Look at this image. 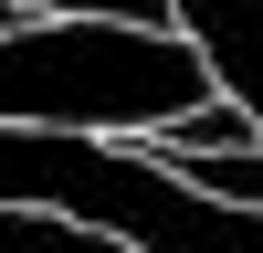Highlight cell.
<instances>
[{
    "instance_id": "277c9868",
    "label": "cell",
    "mask_w": 263,
    "mask_h": 253,
    "mask_svg": "<svg viewBox=\"0 0 263 253\" xmlns=\"http://www.w3.org/2000/svg\"><path fill=\"white\" fill-rule=\"evenodd\" d=\"M0 32H21V0H0Z\"/></svg>"
},
{
    "instance_id": "7a4b0ae2",
    "label": "cell",
    "mask_w": 263,
    "mask_h": 253,
    "mask_svg": "<svg viewBox=\"0 0 263 253\" xmlns=\"http://www.w3.org/2000/svg\"><path fill=\"white\" fill-rule=\"evenodd\" d=\"M179 42L200 53L211 95L242 105L253 148H263V0H179Z\"/></svg>"
},
{
    "instance_id": "3957f363",
    "label": "cell",
    "mask_w": 263,
    "mask_h": 253,
    "mask_svg": "<svg viewBox=\"0 0 263 253\" xmlns=\"http://www.w3.org/2000/svg\"><path fill=\"white\" fill-rule=\"evenodd\" d=\"M179 148H253V127H242V105H232V95H211V105H190L179 127H158L147 158H179Z\"/></svg>"
},
{
    "instance_id": "6da1fadb",
    "label": "cell",
    "mask_w": 263,
    "mask_h": 253,
    "mask_svg": "<svg viewBox=\"0 0 263 253\" xmlns=\"http://www.w3.org/2000/svg\"><path fill=\"white\" fill-rule=\"evenodd\" d=\"M211 105V74L179 32H126V21H21L0 32V127H179Z\"/></svg>"
}]
</instances>
